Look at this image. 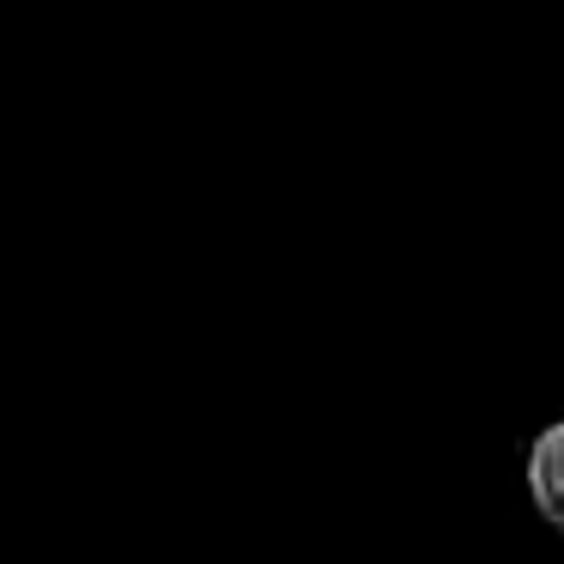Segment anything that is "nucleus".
Instances as JSON below:
<instances>
[{
  "label": "nucleus",
  "instance_id": "f257e3e1",
  "mask_svg": "<svg viewBox=\"0 0 564 564\" xmlns=\"http://www.w3.org/2000/svg\"><path fill=\"white\" fill-rule=\"evenodd\" d=\"M528 491H534L540 516L564 534V419L540 431L534 455H528Z\"/></svg>",
  "mask_w": 564,
  "mask_h": 564
}]
</instances>
